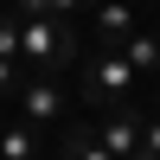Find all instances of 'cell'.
<instances>
[{
	"instance_id": "obj_10",
	"label": "cell",
	"mask_w": 160,
	"mask_h": 160,
	"mask_svg": "<svg viewBox=\"0 0 160 160\" xmlns=\"http://www.w3.org/2000/svg\"><path fill=\"white\" fill-rule=\"evenodd\" d=\"M141 154L160 160V115H141Z\"/></svg>"
},
{
	"instance_id": "obj_8",
	"label": "cell",
	"mask_w": 160,
	"mask_h": 160,
	"mask_svg": "<svg viewBox=\"0 0 160 160\" xmlns=\"http://www.w3.org/2000/svg\"><path fill=\"white\" fill-rule=\"evenodd\" d=\"M51 160H109V154L96 148V135H90V122H71V128H64V141H58V154H51Z\"/></svg>"
},
{
	"instance_id": "obj_2",
	"label": "cell",
	"mask_w": 160,
	"mask_h": 160,
	"mask_svg": "<svg viewBox=\"0 0 160 160\" xmlns=\"http://www.w3.org/2000/svg\"><path fill=\"white\" fill-rule=\"evenodd\" d=\"M135 90H141V77L128 71L115 51H96V58H83V96L96 102L102 115H115V109H141V102H135Z\"/></svg>"
},
{
	"instance_id": "obj_7",
	"label": "cell",
	"mask_w": 160,
	"mask_h": 160,
	"mask_svg": "<svg viewBox=\"0 0 160 160\" xmlns=\"http://www.w3.org/2000/svg\"><path fill=\"white\" fill-rule=\"evenodd\" d=\"M38 154H45V135L38 128H26V122L0 128V160H38Z\"/></svg>"
},
{
	"instance_id": "obj_13",
	"label": "cell",
	"mask_w": 160,
	"mask_h": 160,
	"mask_svg": "<svg viewBox=\"0 0 160 160\" xmlns=\"http://www.w3.org/2000/svg\"><path fill=\"white\" fill-rule=\"evenodd\" d=\"M128 160H154V154H128Z\"/></svg>"
},
{
	"instance_id": "obj_9",
	"label": "cell",
	"mask_w": 160,
	"mask_h": 160,
	"mask_svg": "<svg viewBox=\"0 0 160 160\" xmlns=\"http://www.w3.org/2000/svg\"><path fill=\"white\" fill-rule=\"evenodd\" d=\"M13 58H19V19L7 13L0 19V64H13Z\"/></svg>"
},
{
	"instance_id": "obj_3",
	"label": "cell",
	"mask_w": 160,
	"mask_h": 160,
	"mask_svg": "<svg viewBox=\"0 0 160 160\" xmlns=\"http://www.w3.org/2000/svg\"><path fill=\"white\" fill-rule=\"evenodd\" d=\"M90 135H96V148L109 154V160H128V154H141V109L96 115V122H90Z\"/></svg>"
},
{
	"instance_id": "obj_4",
	"label": "cell",
	"mask_w": 160,
	"mask_h": 160,
	"mask_svg": "<svg viewBox=\"0 0 160 160\" xmlns=\"http://www.w3.org/2000/svg\"><path fill=\"white\" fill-rule=\"evenodd\" d=\"M13 102H19V122L38 128V135H45V122H58V115H64V90L51 83V77H26Z\"/></svg>"
},
{
	"instance_id": "obj_12",
	"label": "cell",
	"mask_w": 160,
	"mask_h": 160,
	"mask_svg": "<svg viewBox=\"0 0 160 160\" xmlns=\"http://www.w3.org/2000/svg\"><path fill=\"white\" fill-rule=\"evenodd\" d=\"M148 102H154V115H160V77H154V90H148Z\"/></svg>"
},
{
	"instance_id": "obj_5",
	"label": "cell",
	"mask_w": 160,
	"mask_h": 160,
	"mask_svg": "<svg viewBox=\"0 0 160 160\" xmlns=\"http://www.w3.org/2000/svg\"><path fill=\"white\" fill-rule=\"evenodd\" d=\"M135 32H141V26H135L128 7H96V51H122Z\"/></svg>"
},
{
	"instance_id": "obj_1",
	"label": "cell",
	"mask_w": 160,
	"mask_h": 160,
	"mask_svg": "<svg viewBox=\"0 0 160 160\" xmlns=\"http://www.w3.org/2000/svg\"><path fill=\"white\" fill-rule=\"evenodd\" d=\"M13 19H19V58L38 77L77 64V26L64 19V0H26Z\"/></svg>"
},
{
	"instance_id": "obj_11",
	"label": "cell",
	"mask_w": 160,
	"mask_h": 160,
	"mask_svg": "<svg viewBox=\"0 0 160 160\" xmlns=\"http://www.w3.org/2000/svg\"><path fill=\"white\" fill-rule=\"evenodd\" d=\"M19 83H26V77L13 71V64H0V102H13V96H19Z\"/></svg>"
},
{
	"instance_id": "obj_6",
	"label": "cell",
	"mask_w": 160,
	"mask_h": 160,
	"mask_svg": "<svg viewBox=\"0 0 160 160\" xmlns=\"http://www.w3.org/2000/svg\"><path fill=\"white\" fill-rule=\"evenodd\" d=\"M115 58H122L135 77H160V32H135L122 51H115Z\"/></svg>"
}]
</instances>
